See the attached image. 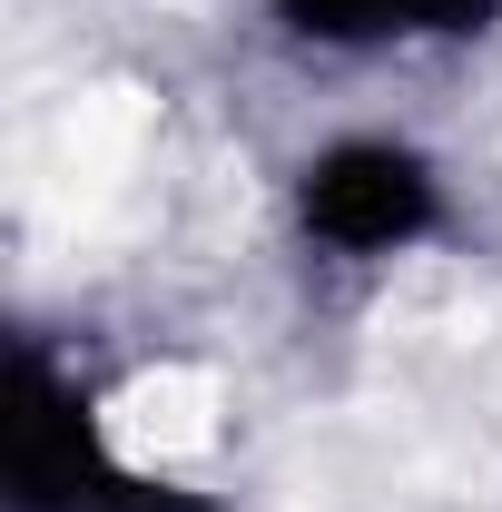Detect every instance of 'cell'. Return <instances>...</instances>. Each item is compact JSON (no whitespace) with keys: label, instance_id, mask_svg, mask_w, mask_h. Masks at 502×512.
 <instances>
[{"label":"cell","instance_id":"obj_4","mask_svg":"<svg viewBox=\"0 0 502 512\" xmlns=\"http://www.w3.org/2000/svg\"><path fill=\"white\" fill-rule=\"evenodd\" d=\"M89 512H207V503H197L188 483H158V473H128V463H119V473L99 483V503H89Z\"/></svg>","mask_w":502,"mask_h":512},{"label":"cell","instance_id":"obj_3","mask_svg":"<svg viewBox=\"0 0 502 512\" xmlns=\"http://www.w3.org/2000/svg\"><path fill=\"white\" fill-rule=\"evenodd\" d=\"M276 10L306 40L384 50V40H473V30H493L502 0H276Z\"/></svg>","mask_w":502,"mask_h":512},{"label":"cell","instance_id":"obj_2","mask_svg":"<svg viewBox=\"0 0 502 512\" xmlns=\"http://www.w3.org/2000/svg\"><path fill=\"white\" fill-rule=\"evenodd\" d=\"M109 473H119V453L99 444L89 394L69 375H50L40 355H20V375H10V503L20 512H89Z\"/></svg>","mask_w":502,"mask_h":512},{"label":"cell","instance_id":"obj_1","mask_svg":"<svg viewBox=\"0 0 502 512\" xmlns=\"http://www.w3.org/2000/svg\"><path fill=\"white\" fill-rule=\"evenodd\" d=\"M434 227V168L394 138H345L306 168V237L345 256H394Z\"/></svg>","mask_w":502,"mask_h":512}]
</instances>
